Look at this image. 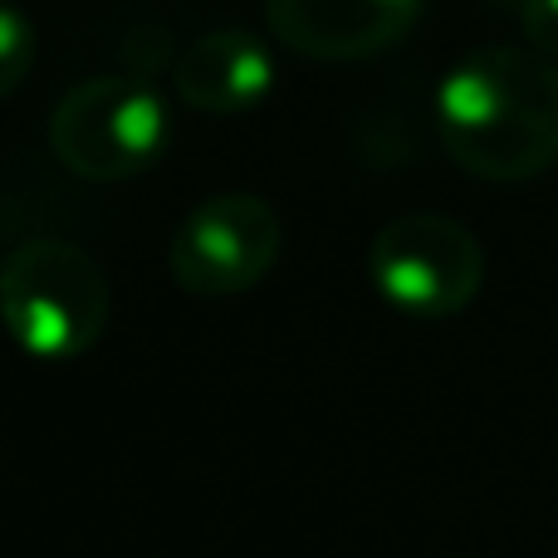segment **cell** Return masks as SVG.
Wrapping results in <instances>:
<instances>
[{"mask_svg": "<svg viewBox=\"0 0 558 558\" xmlns=\"http://www.w3.org/2000/svg\"><path fill=\"white\" fill-rule=\"evenodd\" d=\"M422 0H265L275 39L308 59H367L397 45Z\"/></svg>", "mask_w": 558, "mask_h": 558, "instance_id": "obj_6", "label": "cell"}, {"mask_svg": "<svg viewBox=\"0 0 558 558\" xmlns=\"http://www.w3.org/2000/svg\"><path fill=\"white\" fill-rule=\"evenodd\" d=\"M279 245H284V226L265 196L216 192L182 216L167 245V270L172 284L192 299H231L275 270Z\"/></svg>", "mask_w": 558, "mask_h": 558, "instance_id": "obj_5", "label": "cell"}, {"mask_svg": "<svg viewBox=\"0 0 558 558\" xmlns=\"http://www.w3.org/2000/svg\"><path fill=\"white\" fill-rule=\"evenodd\" d=\"M373 289L412 318H451L471 308L485 284V251L475 231L441 211L392 216L367 245Z\"/></svg>", "mask_w": 558, "mask_h": 558, "instance_id": "obj_4", "label": "cell"}, {"mask_svg": "<svg viewBox=\"0 0 558 558\" xmlns=\"http://www.w3.org/2000/svg\"><path fill=\"white\" fill-rule=\"evenodd\" d=\"M172 84L192 113L241 118L270 94L275 59L251 29H206L177 54Z\"/></svg>", "mask_w": 558, "mask_h": 558, "instance_id": "obj_7", "label": "cell"}, {"mask_svg": "<svg viewBox=\"0 0 558 558\" xmlns=\"http://www.w3.org/2000/svg\"><path fill=\"white\" fill-rule=\"evenodd\" d=\"M113 318L104 265L74 241L35 235L0 260V324L20 353L69 363L98 348Z\"/></svg>", "mask_w": 558, "mask_h": 558, "instance_id": "obj_2", "label": "cell"}, {"mask_svg": "<svg viewBox=\"0 0 558 558\" xmlns=\"http://www.w3.org/2000/svg\"><path fill=\"white\" fill-rule=\"evenodd\" d=\"M520 25L530 49L558 64V0H520Z\"/></svg>", "mask_w": 558, "mask_h": 558, "instance_id": "obj_9", "label": "cell"}, {"mask_svg": "<svg viewBox=\"0 0 558 558\" xmlns=\"http://www.w3.org/2000/svg\"><path fill=\"white\" fill-rule=\"evenodd\" d=\"M35 69V25L25 10L0 0V98H10Z\"/></svg>", "mask_w": 558, "mask_h": 558, "instance_id": "obj_8", "label": "cell"}, {"mask_svg": "<svg viewBox=\"0 0 558 558\" xmlns=\"http://www.w3.org/2000/svg\"><path fill=\"white\" fill-rule=\"evenodd\" d=\"M167 147V104L137 74H94L49 113V153L84 182H128Z\"/></svg>", "mask_w": 558, "mask_h": 558, "instance_id": "obj_3", "label": "cell"}, {"mask_svg": "<svg viewBox=\"0 0 558 558\" xmlns=\"http://www.w3.org/2000/svg\"><path fill=\"white\" fill-rule=\"evenodd\" d=\"M436 133L461 172L520 186L558 162V64L530 45H485L436 88Z\"/></svg>", "mask_w": 558, "mask_h": 558, "instance_id": "obj_1", "label": "cell"}]
</instances>
